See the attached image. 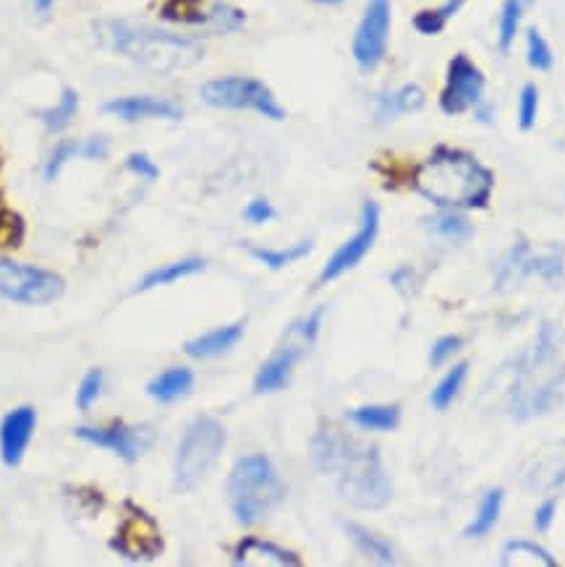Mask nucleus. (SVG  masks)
Returning <instances> with one entry per match:
<instances>
[{
	"label": "nucleus",
	"mask_w": 565,
	"mask_h": 567,
	"mask_svg": "<svg viewBox=\"0 0 565 567\" xmlns=\"http://www.w3.org/2000/svg\"><path fill=\"white\" fill-rule=\"evenodd\" d=\"M102 385H105V377H102L100 369H92L85 374V379L79 382V390H76V405H79V411L92 408L95 401L100 398Z\"/></svg>",
	"instance_id": "obj_35"
},
{
	"label": "nucleus",
	"mask_w": 565,
	"mask_h": 567,
	"mask_svg": "<svg viewBox=\"0 0 565 567\" xmlns=\"http://www.w3.org/2000/svg\"><path fill=\"white\" fill-rule=\"evenodd\" d=\"M424 225H427L432 234L451 238V241H464V238L472 236V225H468L461 215H453V212H442V215L427 217V223Z\"/></svg>",
	"instance_id": "obj_31"
},
{
	"label": "nucleus",
	"mask_w": 565,
	"mask_h": 567,
	"mask_svg": "<svg viewBox=\"0 0 565 567\" xmlns=\"http://www.w3.org/2000/svg\"><path fill=\"white\" fill-rule=\"evenodd\" d=\"M461 338L459 335H445V338H440L438 343L432 345V351H429V364L432 366H440V364H445L448 358L451 356H455V353L461 351Z\"/></svg>",
	"instance_id": "obj_39"
},
{
	"label": "nucleus",
	"mask_w": 565,
	"mask_h": 567,
	"mask_svg": "<svg viewBox=\"0 0 565 567\" xmlns=\"http://www.w3.org/2000/svg\"><path fill=\"white\" fill-rule=\"evenodd\" d=\"M555 511H557V502L555 500H548V502H542V505H539V511L535 513V526H537V531H550V526H552V520H555Z\"/></svg>",
	"instance_id": "obj_43"
},
{
	"label": "nucleus",
	"mask_w": 565,
	"mask_h": 567,
	"mask_svg": "<svg viewBox=\"0 0 565 567\" xmlns=\"http://www.w3.org/2000/svg\"><path fill=\"white\" fill-rule=\"evenodd\" d=\"M503 500H505L503 489H492V492H487L485 500H481V505H479L477 518H474V524L466 528V537H472V539L487 537V533L494 528V524H498L500 511H503Z\"/></svg>",
	"instance_id": "obj_26"
},
{
	"label": "nucleus",
	"mask_w": 565,
	"mask_h": 567,
	"mask_svg": "<svg viewBox=\"0 0 565 567\" xmlns=\"http://www.w3.org/2000/svg\"><path fill=\"white\" fill-rule=\"evenodd\" d=\"M197 22L210 24L215 32H239L243 27V14L239 9H234V5L217 3V5H212L208 14L199 16Z\"/></svg>",
	"instance_id": "obj_32"
},
{
	"label": "nucleus",
	"mask_w": 565,
	"mask_h": 567,
	"mask_svg": "<svg viewBox=\"0 0 565 567\" xmlns=\"http://www.w3.org/2000/svg\"><path fill=\"white\" fill-rule=\"evenodd\" d=\"M390 35V0H367L362 24H359L356 37H353V58L359 68L372 71L380 66L388 48Z\"/></svg>",
	"instance_id": "obj_10"
},
{
	"label": "nucleus",
	"mask_w": 565,
	"mask_h": 567,
	"mask_svg": "<svg viewBox=\"0 0 565 567\" xmlns=\"http://www.w3.org/2000/svg\"><path fill=\"white\" fill-rule=\"evenodd\" d=\"M466 374H468V364H455L451 371L442 377V382L435 388L432 392V405L435 408H448L455 401V395H459L461 388H464L466 382Z\"/></svg>",
	"instance_id": "obj_30"
},
{
	"label": "nucleus",
	"mask_w": 565,
	"mask_h": 567,
	"mask_svg": "<svg viewBox=\"0 0 565 567\" xmlns=\"http://www.w3.org/2000/svg\"><path fill=\"white\" fill-rule=\"evenodd\" d=\"M526 61H529V66L537 71H548L552 66L550 45L537 29L526 32Z\"/></svg>",
	"instance_id": "obj_33"
},
{
	"label": "nucleus",
	"mask_w": 565,
	"mask_h": 567,
	"mask_svg": "<svg viewBox=\"0 0 565 567\" xmlns=\"http://www.w3.org/2000/svg\"><path fill=\"white\" fill-rule=\"evenodd\" d=\"M314 3H319V5H340V3H346V0H314Z\"/></svg>",
	"instance_id": "obj_45"
},
{
	"label": "nucleus",
	"mask_w": 565,
	"mask_h": 567,
	"mask_svg": "<svg viewBox=\"0 0 565 567\" xmlns=\"http://www.w3.org/2000/svg\"><path fill=\"white\" fill-rule=\"evenodd\" d=\"M61 293L63 280L50 269L0 260V299L24 306H48L61 299Z\"/></svg>",
	"instance_id": "obj_7"
},
{
	"label": "nucleus",
	"mask_w": 565,
	"mask_h": 567,
	"mask_svg": "<svg viewBox=\"0 0 565 567\" xmlns=\"http://www.w3.org/2000/svg\"><path fill=\"white\" fill-rule=\"evenodd\" d=\"M37 429V411L32 405H18L0 421V457L9 468H16L27 455V448Z\"/></svg>",
	"instance_id": "obj_15"
},
{
	"label": "nucleus",
	"mask_w": 565,
	"mask_h": 567,
	"mask_svg": "<svg viewBox=\"0 0 565 567\" xmlns=\"http://www.w3.org/2000/svg\"><path fill=\"white\" fill-rule=\"evenodd\" d=\"M24 236L22 217L14 212H0V247H18Z\"/></svg>",
	"instance_id": "obj_38"
},
{
	"label": "nucleus",
	"mask_w": 565,
	"mask_h": 567,
	"mask_svg": "<svg viewBox=\"0 0 565 567\" xmlns=\"http://www.w3.org/2000/svg\"><path fill=\"white\" fill-rule=\"evenodd\" d=\"M377 234H380V207H377L375 202H364L359 230L330 256V260H327L323 275H319V282L325 286V282L338 280L340 275H346L349 269L356 267V264L367 256V251L375 247Z\"/></svg>",
	"instance_id": "obj_11"
},
{
	"label": "nucleus",
	"mask_w": 565,
	"mask_h": 567,
	"mask_svg": "<svg viewBox=\"0 0 565 567\" xmlns=\"http://www.w3.org/2000/svg\"><path fill=\"white\" fill-rule=\"evenodd\" d=\"M202 100L212 108H226V111H254L265 118L280 121L282 108L262 81L247 79V76H226V79L208 81L202 87Z\"/></svg>",
	"instance_id": "obj_8"
},
{
	"label": "nucleus",
	"mask_w": 565,
	"mask_h": 567,
	"mask_svg": "<svg viewBox=\"0 0 565 567\" xmlns=\"http://www.w3.org/2000/svg\"><path fill=\"white\" fill-rule=\"evenodd\" d=\"M310 251H312V241H310V238H306V241H299V243H293V247L280 249V251L254 249L252 247V249H249V254H252L256 262H262L269 269H282V267H286V264H293V262L304 260V256L310 254Z\"/></svg>",
	"instance_id": "obj_28"
},
{
	"label": "nucleus",
	"mask_w": 565,
	"mask_h": 567,
	"mask_svg": "<svg viewBox=\"0 0 565 567\" xmlns=\"http://www.w3.org/2000/svg\"><path fill=\"white\" fill-rule=\"evenodd\" d=\"M128 511L131 513L121 526L118 537L111 541V546L118 554H124L126 559H134V563L158 557L163 552V537H160L158 524L145 511L134 507L131 502H128Z\"/></svg>",
	"instance_id": "obj_12"
},
{
	"label": "nucleus",
	"mask_w": 565,
	"mask_h": 567,
	"mask_svg": "<svg viewBox=\"0 0 565 567\" xmlns=\"http://www.w3.org/2000/svg\"><path fill=\"white\" fill-rule=\"evenodd\" d=\"M58 0H32V9H35L37 16H48L53 11V5Z\"/></svg>",
	"instance_id": "obj_44"
},
{
	"label": "nucleus",
	"mask_w": 565,
	"mask_h": 567,
	"mask_svg": "<svg viewBox=\"0 0 565 567\" xmlns=\"http://www.w3.org/2000/svg\"><path fill=\"white\" fill-rule=\"evenodd\" d=\"M323 314H325V308H317V312H312L310 317L306 319H299L297 325L291 327V330H288V335H291L293 340H297L299 345H312L314 340H317V335H319V325H323Z\"/></svg>",
	"instance_id": "obj_36"
},
{
	"label": "nucleus",
	"mask_w": 565,
	"mask_h": 567,
	"mask_svg": "<svg viewBox=\"0 0 565 567\" xmlns=\"http://www.w3.org/2000/svg\"><path fill=\"white\" fill-rule=\"evenodd\" d=\"M108 152H111V144L105 137H87L79 141V158L85 160H105Z\"/></svg>",
	"instance_id": "obj_41"
},
{
	"label": "nucleus",
	"mask_w": 565,
	"mask_h": 567,
	"mask_svg": "<svg viewBox=\"0 0 565 567\" xmlns=\"http://www.w3.org/2000/svg\"><path fill=\"white\" fill-rule=\"evenodd\" d=\"M565 390V366L557 353V338L544 322L531 343L518 358L511 382V414L535 418L548 414L561 403Z\"/></svg>",
	"instance_id": "obj_2"
},
{
	"label": "nucleus",
	"mask_w": 565,
	"mask_h": 567,
	"mask_svg": "<svg viewBox=\"0 0 565 567\" xmlns=\"http://www.w3.org/2000/svg\"><path fill=\"white\" fill-rule=\"evenodd\" d=\"M565 273V254L561 247L535 251L526 241H518L508 254L503 256V262L498 264V273H494V282H498V291H511V288L522 286L526 277L537 275L548 282L563 280Z\"/></svg>",
	"instance_id": "obj_9"
},
{
	"label": "nucleus",
	"mask_w": 565,
	"mask_h": 567,
	"mask_svg": "<svg viewBox=\"0 0 565 567\" xmlns=\"http://www.w3.org/2000/svg\"><path fill=\"white\" fill-rule=\"evenodd\" d=\"M226 444V429L217 418L199 416L189 424L181 444H178L176 463H173V487L176 492H191L204 481Z\"/></svg>",
	"instance_id": "obj_6"
},
{
	"label": "nucleus",
	"mask_w": 565,
	"mask_h": 567,
	"mask_svg": "<svg viewBox=\"0 0 565 567\" xmlns=\"http://www.w3.org/2000/svg\"><path fill=\"white\" fill-rule=\"evenodd\" d=\"M102 113L126 121V124H137V121L147 118H181V108H178L176 102L152 98V94H131V98L111 100L102 105Z\"/></svg>",
	"instance_id": "obj_16"
},
{
	"label": "nucleus",
	"mask_w": 565,
	"mask_h": 567,
	"mask_svg": "<svg viewBox=\"0 0 565 567\" xmlns=\"http://www.w3.org/2000/svg\"><path fill=\"white\" fill-rule=\"evenodd\" d=\"M228 505L241 526L265 520L280 505L286 487L267 455H243L228 476Z\"/></svg>",
	"instance_id": "obj_4"
},
{
	"label": "nucleus",
	"mask_w": 565,
	"mask_h": 567,
	"mask_svg": "<svg viewBox=\"0 0 565 567\" xmlns=\"http://www.w3.org/2000/svg\"><path fill=\"white\" fill-rule=\"evenodd\" d=\"M74 158H79V141H61V144L48 154V160H45V167H42L45 178L48 180L58 178V173L63 171V165Z\"/></svg>",
	"instance_id": "obj_34"
},
{
	"label": "nucleus",
	"mask_w": 565,
	"mask_h": 567,
	"mask_svg": "<svg viewBox=\"0 0 565 567\" xmlns=\"http://www.w3.org/2000/svg\"><path fill=\"white\" fill-rule=\"evenodd\" d=\"M349 418L359 429L390 431L401 421V411H398L395 405H364V408L351 411Z\"/></svg>",
	"instance_id": "obj_24"
},
{
	"label": "nucleus",
	"mask_w": 565,
	"mask_h": 567,
	"mask_svg": "<svg viewBox=\"0 0 565 567\" xmlns=\"http://www.w3.org/2000/svg\"><path fill=\"white\" fill-rule=\"evenodd\" d=\"M95 37H98L102 48L128 58L139 68L152 71V74H176V71L191 68L204 55L202 45L191 40V37L124 22V18L98 22L95 24Z\"/></svg>",
	"instance_id": "obj_1"
},
{
	"label": "nucleus",
	"mask_w": 565,
	"mask_h": 567,
	"mask_svg": "<svg viewBox=\"0 0 565 567\" xmlns=\"http://www.w3.org/2000/svg\"><path fill=\"white\" fill-rule=\"evenodd\" d=\"M537 108H539V92L535 84H526L522 89V100H518V126L522 131H529L537 121Z\"/></svg>",
	"instance_id": "obj_37"
},
{
	"label": "nucleus",
	"mask_w": 565,
	"mask_h": 567,
	"mask_svg": "<svg viewBox=\"0 0 565 567\" xmlns=\"http://www.w3.org/2000/svg\"><path fill=\"white\" fill-rule=\"evenodd\" d=\"M503 565L516 567V565H544V567H555V557L542 546L531 544V541H511L508 546L503 550Z\"/></svg>",
	"instance_id": "obj_25"
},
{
	"label": "nucleus",
	"mask_w": 565,
	"mask_h": 567,
	"mask_svg": "<svg viewBox=\"0 0 565 567\" xmlns=\"http://www.w3.org/2000/svg\"><path fill=\"white\" fill-rule=\"evenodd\" d=\"M481 92H485V76L468 61L466 55H455L448 68V84L440 94V108L448 115L464 113L472 105H477Z\"/></svg>",
	"instance_id": "obj_14"
},
{
	"label": "nucleus",
	"mask_w": 565,
	"mask_h": 567,
	"mask_svg": "<svg viewBox=\"0 0 565 567\" xmlns=\"http://www.w3.org/2000/svg\"><path fill=\"white\" fill-rule=\"evenodd\" d=\"M74 434L92 448L111 450L126 463L137 461L155 442V431L150 427H79Z\"/></svg>",
	"instance_id": "obj_13"
},
{
	"label": "nucleus",
	"mask_w": 565,
	"mask_h": 567,
	"mask_svg": "<svg viewBox=\"0 0 565 567\" xmlns=\"http://www.w3.org/2000/svg\"><path fill=\"white\" fill-rule=\"evenodd\" d=\"M414 186L440 207H481L490 197L492 176L472 154L440 150L419 165Z\"/></svg>",
	"instance_id": "obj_3"
},
{
	"label": "nucleus",
	"mask_w": 565,
	"mask_h": 567,
	"mask_svg": "<svg viewBox=\"0 0 565 567\" xmlns=\"http://www.w3.org/2000/svg\"><path fill=\"white\" fill-rule=\"evenodd\" d=\"M424 108V92L416 84H406V87L395 89V92H385L377 98V118L390 121L398 115L416 113Z\"/></svg>",
	"instance_id": "obj_21"
},
{
	"label": "nucleus",
	"mask_w": 565,
	"mask_h": 567,
	"mask_svg": "<svg viewBox=\"0 0 565 567\" xmlns=\"http://www.w3.org/2000/svg\"><path fill=\"white\" fill-rule=\"evenodd\" d=\"M204 267H208V264H204V260H199V256L171 262V264H165V267L152 269V273H147L145 277H141L139 286H137V293L152 291V288H160V286H171V282L184 280V277L202 273Z\"/></svg>",
	"instance_id": "obj_22"
},
{
	"label": "nucleus",
	"mask_w": 565,
	"mask_h": 567,
	"mask_svg": "<svg viewBox=\"0 0 565 567\" xmlns=\"http://www.w3.org/2000/svg\"><path fill=\"white\" fill-rule=\"evenodd\" d=\"M191 388H194V374L184 366H173L147 385V395L158 403H176L189 395Z\"/></svg>",
	"instance_id": "obj_19"
},
{
	"label": "nucleus",
	"mask_w": 565,
	"mask_h": 567,
	"mask_svg": "<svg viewBox=\"0 0 565 567\" xmlns=\"http://www.w3.org/2000/svg\"><path fill=\"white\" fill-rule=\"evenodd\" d=\"M241 335H243L241 322L239 325L217 327V330L199 335L197 340H189V343L184 345V351L189 353L191 358H215V356H223V353L239 343Z\"/></svg>",
	"instance_id": "obj_18"
},
{
	"label": "nucleus",
	"mask_w": 565,
	"mask_h": 567,
	"mask_svg": "<svg viewBox=\"0 0 565 567\" xmlns=\"http://www.w3.org/2000/svg\"><path fill=\"white\" fill-rule=\"evenodd\" d=\"M522 16H524V0H505L503 11H500V37H498V45L503 53H508L513 40H516Z\"/></svg>",
	"instance_id": "obj_29"
},
{
	"label": "nucleus",
	"mask_w": 565,
	"mask_h": 567,
	"mask_svg": "<svg viewBox=\"0 0 565 567\" xmlns=\"http://www.w3.org/2000/svg\"><path fill=\"white\" fill-rule=\"evenodd\" d=\"M76 113H79V94L74 92V89H63L61 100H58V105L48 108V111H42L37 118L42 121L45 128L48 131H63L71 121L76 118Z\"/></svg>",
	"instance_id": "obj_27"
},
{
	"label": "nucleus",
	"mask_w": 565,
	"mask_h": 567,
	"mask_svg": "<svg viewBox=\"0 0 565 567\" xmlns=\"http://www.w3.org/2000/svg\"><path fill=\"white\" fill-rule=\"evenodd\" d=\"M346 533H349V539L356 544V550L364 554V557L372 559V563L377 565H395V552L393 546L388 544L382 537H377V533H372L369 528L359 526V524H346Z\"/></svg>",
	"instance_id": "obj_23"
},
{
	"label": "nucleus",
	"mask_w": 565,
	"mask_h": 567,
	"mask_svg": "<svg viewBox=\"0 0 565 567\" xmlns=\"http://www.w3.org/2000/svg\"><path fill=\"white\" fill-rule=\"evenodd\" d=\"M301 348L304 345H299L297 340H293V343H286L278 353H275V356H269L265 364H262V369L256 371V379H254V390L260 392V395L280 392L288 388L293 366H297V361L301 356Z\"/></svg>",
	"instance_id": "obj_17"
},
{
	"label": "nucleus",
	"mask_w": 565,
	"mask_h": 567,
	"mask_svg": "<svg viewBox=\"0 0 565 567\" xmlns=\"http://www.w3.org/2000/svg\"><path fill=\"white\" fill-rule=\"evenodd\" d=\"M126 171L134 173V176L145 178V180H155L158 178V165L152 163V160L147 158V154H139V152L137 154H128Z\"/></svg>",
	"instance_id": "obj_40"
},
{
	"label": "nucleus",
	"mask_w": 565,
	"mask_h": 567,
	"mask_svg": "<svg viewBox=\"0 0 565 567\" xmlns=\"http://www.w3.org/2000/svg\"><path fill=\"white\" fill-rule=\"evenodd\" d=\"M236 565H301V559L293 552L280 550L262 539H243L236 550Z\"/></svg>",
	"instance_id": "obj_20"
},
{
	"label": "nucleus",
	"mask_w": 565,
	"mask_h": 567,
	"mask_svg": "<svg viewBox=\"0 0 565 567\" xmlns=\"http://www.w3.org/2000/svg\"><path fill=\"white\" fill-rule=\"evenodd\" d=\"M243 217L254 225L269 223L275 217V207L267 202V199H254V202H249L247 210H243Z\"/></svg>",
	"instance_id": "obj_42"
},
{
	"label": "nucleus",
	"mask_w": 565,
	"mask_h": 567,
	"mask_svg": "<svg viewBox=\"0 0 565 567\" xmlns=\"http://www.w3.org/2000/svg\"><path fill=\"white\" fill-rule=\"evenodd\" d=\"M330 476H336L340 497L359 511H382L393 497V487L385 474L380 450L372 444L351 440Z\"/></svg>",
	"instance_id": "obj_5"
}]
</instances>
